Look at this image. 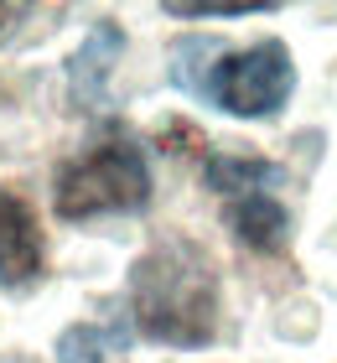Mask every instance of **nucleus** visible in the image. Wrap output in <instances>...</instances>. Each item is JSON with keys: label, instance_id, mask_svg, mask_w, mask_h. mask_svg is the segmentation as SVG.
I'll return each mask as SVG.
<instances>
[{"label": "nucleus", "instance_id": "nucleus-1", "mask_svg": "<svg viewBox=\"0 0 337 363\" xmlns=\"http://www.w3.org/2000/svg\"><path fill=\"white\" fill-rule=\"evenodd\" d=\"M130 317L150 342L202 348L218 333V275L192 244H156L130 270Z\"/></svg>", "mask_w": 337, "mask_h": 363}, {"label": "nucleus", "instance_id": "nucleus-2", "mask_svg": "<svg viewBox=\"0 0 337 363\" xmlns=\"http://www.w3.org/2000/svg\"><path fill=\"white\" fill-rule=\"evenodd\" d=\"M57 218L89 223L109 213H140L150 203V167L135 140H99L94 151L67 161L57 172Z\"/></svg>", "mask_w": 337, "mask_h": 363}, {"label": "nucleus", "instance_id": "nucleus-3", "mask_svg": "<svg viewBox=\"0 0 337 363\" xmlns=\"http://www.w3.org/2000/svg\"><path fill=\"white\" fill-rule=\"evenodd\" d=\"M291 94H296V62L291 47L275 37L244 47V52H223L208 89H202V99L233 120H270L291 104Z\"/></svg>", "mask_w": 337, "mask_h": 363}, {"label": "nucleus", "instance_id": "nucleus-4", "mask_svg": "<svg viewBox=\"0 0 337 363\" xmlns=\"http://www.w3.org/2000/svg\"><path fill=\"white\" fill-rule=\"evenodd\" d=\"M42 228L37 213L26 208V197L0 187V286H31L42 275Z\"/></svg>", "mask_w": 337, "mask_h": 363}, {"label": "nucleus", "instance_id": "nucleus-5", "mask_svg": "<svg viewBox=\"0 0 337 363\" xmlns=\"http://www.w3.org/2000/svg\"><path fill=\"white\" fill-rule=\"evenodd\" d=\"M120 47H125V31L114 21H99L89 37H83V47L73 52V62H67V89H73L78 109H99V104H104Z\"/></svg>", "mask_w": 337, "mask_h": 363}, {"label": "nucleus", "instance_id": "nucleus-6", "mask_svg": "<svg viewBox=\"0 0 337 363\" xmlns=\"http://www.w3.org/2000/svg\"><path fill=\"white\" fill-rule=\"evenodd\" d=\"M228 228L249 250L275 255V250H285V239H291V213H285V203L275 197V187L244 192V197H228Z\"/></svg>", "mask_w": 337, "mask_h": 363}, {"label": "nucleus", "instance_id": "nucleus-7", "mask_svg": "<svg viewBox=\"0 0 337 363\" xmlns=\"http://www.w3.org/2000/svg\"><path fill=\"white\" fill-rule=\"evenodd\" d=\"M208 187L223 192V197H244V192L280 187V172L260 156H213L208 161Z\"/></svg>", "mask_w": 337, "mask_h": 363}, {"label": "nucleus", "instance_id": "nucleus-8", "mask_svg": "<svg viewBox=\"0 0 337 363\" xmlns=\"http://www.w3.org/2000/svg\"><path fill=\"white\" fill-rule=\"evenodd\" d=\"M223 52H228V47L218 37H182L172 47V84L182 94L202 99V89H208V78H213V68H218V57H223Z\"/></svg>", "mask_w": 337, "mask_h": 363}, {"label": "nucleus", "instance_id": "nucleus-9", "mask_svg": "<svg viewBox=\"0 0 337 363\" xmlns=\"http://www.w3.org/2000/svg\"><path fill=\"white\" fill-rule=\"evenodd\" d=\"M114 348V337L94 322H78L57 337V363H104V353Z\"/></svg>", "mask_w": 337, "mask_h": 363}, {"label": "nucleus", "instance_id": "nucleus-10", "mask_svg": "<svg viewBox=\"0 0 337 363\" xmlns=\"http://www.w3.org/2000/svg\"><path fill=\"white\" fill-rule=\"evenodd\" d=\"M172 16H260L275 11V0H172Z\"/></svg>", "mask_w": 337, "mask_h": 363}, {"label": "nucleus", "instance_id": "nucleus-11", "mask_svg": "<svg viewBox=\"0 0 337 363\" xmlns=\"http://www.w3.org/2000/svg\"><path fill=\"white\" fill-rule=\"evenodd\" d=\"M16 16H21V6H0V42H6V31L16 26Z\"/></svg>", "mask_w": 337, "mask_h": 363}]
</instances>
